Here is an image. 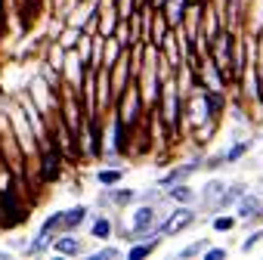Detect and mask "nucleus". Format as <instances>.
<instances>
[{"mask_svg":"<svg viewBox=\"0 0 263 260\" xmlns=\"http://www.w3.org/2000/svg\"><path fill=\"white\" fill-rule=\"evenodd\" d=\"M158 220H161V208H158V205H146V201H140V208L130 211L127 226L121 223V238H124V242L152 238V235H158Z\"/></svg>","mask_w":263,"mask_h":260,"instance_id":"f257e3e1","label":"nucleus"},{"mask_svg":"<svg viewBox=\"0 0 263 260\" xmlns=\"http://www.w3.org/2000/svg\"><path fill=\"white\" fill-rule=\"evenodd\" d=\"M195 223H198V211L192 205H174V211H167V217L158 220V235L161 238H174V235L186 232Z\"/></svg>","mask_w":263,"mask_h":260,"instance_id":"f03ea898","label":"nucleus"},{"mask_svg":"<svg viewBox=\"0 0 263 260\" xmlns=\"http://www.w3.org/2000/svg\"><path fill=\"white\" fill-rule=\"evenodd\" d=\"M232 211H235V220L241 223V226H260L263 223V195H257V192H245V195H238V201L232 205Z\"/></svg>","mask_w":263,"mask_h":260,"instance_id":"7ed1b4c3","label":"nucleus"},{"mask_svg":"<svg viewBox=\"0 0 263 260\" xmlns=\"http://www.w3.org/2000/svg\"><path fill=\"white\" fill-rule=\"evenodd\" d=\"M56 254H62V257H78V254H87V242L84 238H78L74 232H59L56 238H53V245H50Z\"/></svg>","mask_w":263,"mask_h":260,"instance_id":"20e7f679","label":"nucleus"},{"mask_svg":"<svg viewBox=\"0 0 263 260\" xmlns=\"http://www.w3.org/2000/svg\"><path fill=\"white\" fill-rule=\"evenodd\" d=\"M161 242H164L161 235L140 238V242H130V248L124 251V257H127V260H143V257H152V254L158 251V245H161Z\"/></svg>","mask_w":263,"mask_h":260,"instance_id":"39448f33","label":"nucleus"},{"mask_svg":"<svg viewBox=\"0 0 263 260\" xmlns=\"http://www.w3.org/2000/svg\"><path fill=\"white\" fill-rule=\"evenodd\" d=\"M87 220H90V208H87V205L65 208V211H62V232H78Z\"/></svg>","mask_w":263,"mask_h":260,"instance_id":"423d86ee","label":"nucleus"},{"mask_svg":"<svg viewBox=\"0 0 263 260\" xmlns=\"http://www.w3.org/2000/svg\"><path fill=\"white\" fill-rule=\"evenodd\" d=\"M90 238H93V242H108V238H115V220H111L108 214H96V217L90 220Z\"/></svg>","mask_w":263,"mask_h":260,"instance_id":"0eeeda50","label":"nucleus"},{"mask_svg":"<svg viewBox=\"0 0 263 260\" xmlns=\"http://www.w3.org/2000/svg\"><path fill=\"white\" fill-rule=\"evenodd\" d=\"M186 7H189V0H164L158 10H161L164 22H167L171 28H180V22H183V16H186Z\"/></svg>","mask_w":263,"mask_h":260,"instance_id":"6e6552de","label":"nucleus"},{"mask_svg":"<svg viewBox=\"0 0 263 260\" xmlns=\"http://www.w3.org/2000/svg\"><path fill=\"white\" fill-rule=\"evenodd\" d=\"M195 189L189 183H174V186H164V201H174V205H192L195 201Z\"/></svg>","mask_w":263,"mask_h":260,"instance_id":"1a4fd4ad","label":"nucleus"},{"mask_svg":"<svg viewBox=\"0 0 263 260\" xmlns=\"http://www.w3.org/2000/svg\"><path fill=\"white\" fill-rule=\"evenodd\" d=\"M251 146H254V140H251V137H248V140H245V137H235V140L229 143V149L223 152V161H226V168H229V164H238V161H241V158L251 152Z\"/></svg>","mask_w":263,"mask_h":260,"instance_id":"9d476101","label":"nucleus"},{"mask_svg":"<svg viewBox=\"0 0 263 260\" xmlns=\"http://www.w3.org/2000/svg\"><path fill=\"white\" fill-rule=\"evenodd\" d=\"M238 226V220H235V214H226V211H217L214 217H211V229L214 232H232Z\"/></svg>","mask_w":263,"mask_h":260,"instance_id":"9b49d317","label":"nucleus"},{"mask_svg":"<svg viewBox=\"0 0 263 260\" xmlns=\"http://www.w3.org/2000/svg\"><path fill=\"white\" fill-rule=\"evenodd\" d=\"M121 180H124V171H121V168H99V171H96V183H99V189L115 186V183H121Z\"/></svg>","mask_w":263,"mask_h":260,"instance_id":"f8f14e48","label":"nucleus"},{"mask_svg":"<svg viewBox=\"0 0 263 260\" xmlns=\"http://www.w3.org/2000/svg\"><path fill=\"white\" fill-rule=\"evenodd\" d=\"M260 242H263V223H260V226H251V232H248V235L238 242V248H241L245 254H251V251H254Z\"/></svg>","mask_w":263,"mask_h":260,"instance_id":"ddd939ff","label":"nucleus"},{"mask_svg":"<svg viewBox=\"0 0 263 260\" xmlns=\"http://www.w3.org/2000/svg\"><path fill=\"white\" fill-rule=\"evenodd\" d=\"M137 201H146V205H158V208H161V201H164V189H161V186H149V189L137 192Z\"/></svg>","mask_w":263,"mask_h":260,"instance_id":"4468645a","label":"nucleus"},{"mask_svg":"<svg viewBox=\"0 0 263 260\" xmlns=\"http://www.w3.org/2000/svg\"><path fill=\"white\" fill-rule=\"evenodd\" d=\"M208 245H211L208 238H198V242H192V245H186L183 251H177V257H180V260H186V257H201V251H204Z\"/></svg>","mask_w":263,"mask_h":260,"instance_id":"2eb2a0df","label":"nucleus"},{"mask_svg":"<svg viewBox=\"0 0 263 260\" xmlns=\"http://www.w3.org/2000/svg\"><path fill=\"white\" fill-rule=\"evenodd\" d=\"M121 254H124V251H121L118 245H105V248H99V251H90L87 257H90V260H111V257H121Z\"/></svg>","mask_w":263,"mask_h":260,"instance_id":"dca6fc26","label":"nucleus"},{"mask_svg":"<svg viewBox=\"0 0 263 260\" xmlns=\"http://www.w3.org/2000/svg\"><path fill=\"white\" fill-rule=\"evenodd\" d=\"M226 254H229V251H226L223 245H208V248L201 251L204 260H226Z\"/></svg>","mask_w":263,"mask_h":260,"instance_id":"f3484780","label":"nucleus"}]
</instances>
